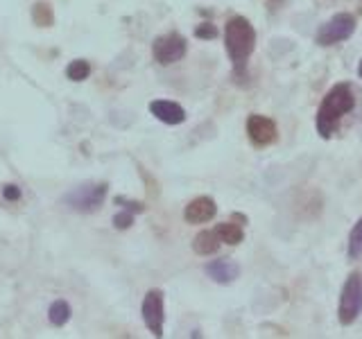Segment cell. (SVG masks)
Returning a JSON list of instances; mask_svg holds the SVG:
<instances>
[{
  "mask_svg": "<svg viewBox=\"0 0 362 339\" xmlns=\"http://www.w3.org/2000/svg\"><path fill=\"white\" fill-rule=\"evenodd\" d=\"M354 109H356V93H354V88H351V84L339 82L331 86V90L324 95L320 109H317V118H315L317 133H320L322 138H331L339 120L349 116Z\"/></svg>",
  "mask_w": 362,
  "mask_h": 339,
  "instance_id": "1",
  "label": "cell"
},
{
  "mask_svg": "<svg viewBox=\"0 0 362 339\" xmlns=\"http://www.w3.org/2000/svg\"><path fill=\"white\" fill-rule=\"evenodd\" d=\"M226 54L233 64L235 77H247V61L256 50V30L245 16H231L224 28Z\"/></svg>",
  "mask_w": 362,
  "mask_h": 339,
  "instance_id": "2",
  "label": "cell"
},
{
  "mask_svg": "<svg viewBox=\"0 0 362 339\" xmlns=\"http://www.w3.org/2000/svg\"><path fill=\"white\" fill-rule=\"evenodd\" d=\"M362 312V274L351 271L344 278L342 292H339L337 303V321L342 326H351Z\"/></svg>",
  "mask_w": 362,
  "mask_h": 339,
  "instance_id": "3",
  "label": "cell"
},
{
  "mask_svg": "<svg viewBox=\"0 0 362 339\" xmlns=\"http://www.w3.org/2000/svg\"><path fill=\"white\" fill-rule=\"evenodd\" d=\"M354 32H356V16L349 14V11H339L331 20L322 23L315 34V43L322 45V48H328V45H337L346 41Z\"/></svg>",
  "mask_w": 362,
  "mask_h": 339,
  "instance_id": "4",
  "label": "cell"
},
{
  "mask_svg": "<svg viewBox=\"0 0 362 339\" xmlns=\"http://www.w3.org/2000/svg\"><path fill=\"white\" fill-rule=\"evenodd\" d=\"M107 195V184H86L79 186L73 192H68L64 201L77 213H93L102 206Z\"/></svg>",
  "mask_w": 362,
  "mask_h": 339,
  "instance_id": "5",
  "label": "cell"
},
{
  "mask_svg": "<svg viewBox=\"0 0 362 339\" xmlns=\"http://www.w3.org/2000/svg\"><path fill=\"white\" fill-rule=\"evenodd\" d=\"M186 50H188V43L177 32H170V34H163V37H156L154 43H152L154 61H158L161 66H170V64L181 61L186 56Z\"/></svg>",
  "mask_w": 362,
  "mask_h": 339,
  "instance_id": "6",
  "label": "cell"
},
{
  "mask_svg": "<svg viewBox=\"0 0 362 339\" xmlns=\"http://www.w3.org/2000/svg\"><path fill=\"white\" fill-rule=\"evenodd\" d=\"M143 321L154 337H163V321H165V310H163V292L161 290H150L145 294L143 305H141Z\"/></svg>",
  "mask_w": 362,
  "mask_h": 339,
  "instance_id": "7",
  "label": "cell"
},
{
  "mask_svg": "<svg viewBox=\"0 0 362 339\" xmlns=\"http://www.w3.org/2000/svg\"><path fill=\"white\" fill-rule=\"evenodd\" d=\"M247 136L256 147H267L272 143H276L279 127L272 118L260 116V113H252L247 118Z\"/></svg>",
  "mask_w": 362,
  "mask_h": 339,
  "instance_id": "8",
  "label": "cell"
},
{
  "mask_svg": "<svg viewBox=\"0 0 362 339\" xmlns=\"http://www.w3.org/2000/svg\"><path fill=\"white\" fill-rule=\"evenodd\" d=\"M215 213H218V206H215V201L211 197H197L186 206L184 220L188 224H204L211 222L215 218Z\"/></svg>",
  "mask_w": 362,
  "mask_h": 339,
  "instance_id": "9",
  "label": "cell"
},
{
  "mask_svg": "<svg viewBox=\"0 0 362 339\" xmlns=\"http://www.w3.org/2000/svg\"><path fill=\"white\" fill-rule=\"evenodd\" d=\"M150 113L165 124H181L186 120V109L170 100H154L150 102Z\"/></svg>",
  "mask_w": 362,
  "mask_h": 339,
  "instance_id": "10",
  "label": "cell"
},
{
  "mask_svg": "<svg viewBox=\"0 0 362 339\" xmlns=\"http://www.w3.org/2000/svg\"><path fill=\"white\" fill-rule=\"evenodd\" d=\"M206 274L215 280L220 282V285H229L233 282L238 276H240V267H238L231 258H220V260H213V263L206 265Z\"/></svg>",
  "mask_w": 362,
  "mask_h": 339,
  "instance_id": "11",
  "label": "cell"
},
{
  "mask_svg": "<svg viewBox=\"0 0 362 339\" xmlns=\"http://www.w3.org/2000/svg\"><path fill=\"white\" fill-rule=\"evenodd\" d=\"M220 237L215 233V229H206V231H199L195 235V240H192V249H195V254L199 256H213L215 251L220 249Z\"/></svg>",
  "mask_w": 362,
  "mask_h": 339,
  "instance_id": "12",
  "label": "cell"
},
{
  "mask_svg": "<svg viewBox=\"0 0 362 339\" xmlns=\"http://www.w3.org/2000/svg\"><path fill=\"white\" fill-rule=\"evenodd\" d=\"M215 233H218L220 242L222 244H240L245 240V231H243V224H235V222H222L215 226Z\"/></svg>",
  "mask_w": 362,
  "mask_h": 339,
  "instance_id": "13",
  "label": "cell"
},
{
  "mask_svg": "<svg viewBox=\"0 0 362 339\" xmlns=\"http://www.w3.org/2000/svg\"><path fill=\"white\" fill-rule=\"evenodd\" d=\"M48 319L52 326H66L68 319H71V305H68L64 299L54 301L50 305V312H48Z\"/></svg>",
  "mask_w": 362,
  "mask_h": 339,
  "instance_id": "14",
  "label": "cell"
},
{
  "mask_svg": "<svg viewBox=\"0 0 362 339\" xmlns=\"http://www.w3.org/2000/svg\"><path fill=\"white\" fill-rule=\"evenodd\" d=\"M346 254H349V258H351V260H358V258H362V218L356 222L354 229H351Z\"/></svg>",
  "mask_w": 362,
  "mask_h": 339,
  "instance_id": "15",
  "label": "cell"
},
{
  "mask_svg": "<svg viewBox=\"0 0 362 339\" xmlns=\"http://www.w3.org/2000/svg\"><path fill=\"white\" fill-rule=\"evenodd\" d=\"M66 75H68V79H73V82H84V79L90 75V64L84 59H75L68 64Z\"/></svg>",
  "mask_w": 362,
  "mask_h": 339,
  "instance_id": "16",
  "label": "cell"
},
{
  "mask_svg": "<svg viewBox=\"0 0 362 339\" xmlns=\"http://www.w3.org/2000/svg\"><path fill=\"white\" fill-rule=\"evenodd\" d=\"M132 224H134V213L122 208L118 215H113V226H116V229H129Z\"/></svg>",
  "mask_w": 362,
  "mask_h": 339,
  "instance_id": "17",
  "label": "cell"
},
{
  "mask_svg": "<svg viewBox=\"0 0 362 339\" xmlns=\"http://www.w3.org/2000/svg\"><path fill=\"white\" fill-rule=\"evenodd\" d=\"M195 37L197 39H215L218 37V30H215V25H211V23H204V25H199L195 30Z\"/></svg>",
  "mask_w": 362,
  "mask_h": 339,
  "instance_id": "18",
  "label": "cell"
},
{
  "mask_svg": "<svg viewBox=\"0 0 362 339\" xmlns=\"http://www.w3.org/2000/svg\"><path fill=\"white\" fill-rule=\"evenodd\" d=\"M116 203L118 206H122L124 210H129V213H143V203L139 201H129V199H124V197H116Z\"/></svg>",
  "mask_w": 362,
  "mask_h": 339,
  "instance_id": "19",
  "label": "cell"
},
{
  "mask_svg": "<svg viewBox=\"0 0 362 339\" xmlns=\"http://www.w3.org/2000/svg\"><path fill=\"white\" fill-rule=\"evenodd\" d=\"M3 195H5V199L7 201H16V199H21V190H18V186H5V190H3Z\"/></svg>",
  "mask_w": 362,
  "mask_h": 339,
  "instance_id": "20",
  "label": "cell"
},
{
  "mask_svg": "<svg viewBox=\"0 0 362 339\" xmlns=\"http://www.w3.org/2000/svg\"><path fill=\"white\" fill-rule=\"evenodd\" d=\"M358 77L362 79V59H360V64H358Z\"/></svg>",
  "mask_w": 362,
  "mask_h": 339,
  "instance_id": "21",
  "label": "cell"
},
{
  "mask_svg": "<svg viewBox=\"0 0 362 339\" xmlns=\"http://www.w3.org/2000/svg\"><path fill=\"white\" fill-rule=\"evenodd\" d=\"M360 11H362V0H360Z\"/></svg>",
  "mask_w": 362,
  "mask_h": 339,
  "instance_id": "22",
  "label": "cell"
}]
</instances>
